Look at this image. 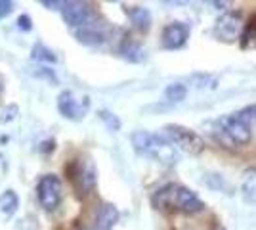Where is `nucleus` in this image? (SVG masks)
I'll return each mask as SVG.
<instances>
[{
    "mask_svg": "<svg viewBox=\"0 0 256 230\" xmlns=\"http://www.w3.org/2000/svg\"><path fill=\"white\" fill-rule=\"evenodd\" d=\"M151 203L159 211H182L186 215H195L204 211V203L193 190L172 182L160 186L151 197Z\"/></svg>",
    "mask_w": 256,
    "mask_h": 230,
    "instance_id": "1",
    "label": "nucleus"
},
{
    "mask_svg": "<svg viewBox=\"0 0 256 230\" xmlns=\"http://www.w3.org/2000/svg\"><path fill=\"white\" fill-rule=\"evenodd\" d=\"M134 150L142 155H150L164 165H174L178 161V153L164 136L153 134L150 131H136L130 136Z\"/></svg>",
    "mask_w": 256,
    "mask_h": 230,
    "instance_id": "2",
    "label": "nucleus"
},
{
    "mask_svg": "<svg viewBox=\"0 0 256 230\" xmlns=\"http://www.w3.org/2000/svg\"><path fill=\"white\" fill-rule=\"evenodd\" d=\"M164 138L176 146L180 152L188 155H199L204 150V140L192 129H186L182 125H164Z\"/></svg>",
    "mask_w": 256,
    "mask_h": 230,
    "instance_id": "3",
    "label": "nucleus"
},
{
    "mask_svg": "<svg viewBox=\"0 0 256 230\" xmlns=\"http://www.w3.org/2000/svg\"><path fill=\"white\" fill-rule=\"evenodd\" d=\"M62 192H64V188H62V178L58 175H44L40 180H38V184H36V197H38V203H40V207L44 211H48V213H52L56 209L60 207V203H62Z\"/></svg>",
    "mask_w": 256,
    "mask_h": 230,
    "instance_id": "4",
    "label": "nucleus"
},
{
    "mask_svg": "<svg viewBox=\"0 0 256 230\" xmlns=\"http://www.w3.org/2000/svg\"><path fill=\"white\" fill-rule=\"evenodd\" d=\"M69 175H71V180L75 188L78 190V194H90L94 186H96L98 180V173L96 167L90 159H78V161H73V165H69Z\"/></svg>",
    "mask_w": 256,
    "mask_h": 230,
    "instance_id": "5",
    "label": "nucleus"
},
{
    "mask_svg": "<svg viewBox=\"0 0 256 230\" xmlns=\"http://www.w3.org/2000/svg\"><path fill=\"white\" fill-rule=\"evenodd\" d=\"M218 127L224 134V138L230 144H235V146H245V144L250 142L252 138V132H250V127L243 123L237 115H224L218 119Z\"/></svg>",
    "mask_w": 256,
    "mask_h": 230,
    "instance_id": "6",
    "label": "nucleus"
},
{
    "mask_svg": "<svg viewBox=\"0 0 256 230\" xmlns=\"http://www.w3.org/2000/svg\"><path fill=\"white\" fill-rule=\"evenodd\" d=\"M243 27H245V22H243L241 12H226L216 20L214 35H216V39H220L224 43H234L241 37Z\"/></svg>",
    "mask_w": 256,
    "mask_h": 230,
    "instance_id": "7",
    "label": "nucleus"
},
{
    "mask_svg": "<svg viewBox=\"0 0 256 230\" xmlns=\"http://www.w3.org/2000/svg\"><path fill=\"white\" fill-rule=\"evenodd\" d=\"M88 98H78L73 90H64L58 96V111L69 121H80L88 111Z\"/></svg>",
    "mask_w": 256,
    "mask_h": 230,
    "instance_id": "8",
    "label": "nucleus"
},
{
    "mask_svg": "<svg viewBox=\"0 0 256 230\" xmlns=\"http://www.w3.org/2000/svg\"><path fill=\"white\" fill-rule=\"evenodd\" d=\"M62 16H64L65 23L69 27H82L86 23H90L92 18V8L86 2H76V0H69L64 2L62 6Z\"/></svg>",
    "mask_w": 256,
    "mask_h": 230,
    "instance_id": "9",
    "label": "nucleus"
},
{
    "mask_svg": "<svg viewBox=\"0 0 256 230\" xmlns=\"http://www.w3.org/2000/svg\"><path fill=\"white\" fill-rule=\"evenodd\" d=\"M188 39H190V27L182 22L168 23L160 35V43L166 50H180L186 46Z\"/></svg>",
    "mask_w": 256,
    "mask_h": 230,
    "instance_id": "10",
    "label": "nucleus"
},
{
    "mask_svg": "<svg viewBox=\"0 0 256 230\" xmlns=\"http://www.w3.org/2000/svg\"><path fill=\"white\" fill-rule=\"evenodd\" d=\"M124 12H126L130 23L134 25V29H138L140 33H148L151 29L153 20H151V12L148 8H144V6H126Z\"/></svg>",
    "mask_w": 256,
    "mask_h": 230,
    "instance_id": "11",
    "label": "nucleus"
},
{
    "mask_svg": "<svg viewBox=\"0 0 256 230\" xmlns=\"http://www.w3.org/2000/svg\"><path fill=\"white\" fill-rule=\"evenodd\" d=\"M75 39L80 44H86V46H100V44L106 43L107 37L98 25L86 23V25L78 27V29L75 31Z\"/></svg>",
    "mask_w": 256,
    "mask_h": 230,
    "instance_id": "12",
    "label": "nucleus"
},
{
    "mask_svg": "<svg viewBox=\"0 0 256 230\" xmlns=\"http://www.w3.org/2000/svg\"><path fill=\"white\" fill-rule=\"evenodd\" d=\"M118 54L122 56L126 62H132V64H140V62L146 60V50H144V46H142L138 41L130 39V37H124V39L120 41Z\"/></svg>",
    "mask_w": 256,
    "mask_h": 230,
    "instance_id": "13",
    "label": "nucleus"
},
{
    "mask_svg": "<svg viewBox=\"0 0 256 230\" xmlns=\"http://www.w3.org/2000/svg\"><path fill=\"white\" fill-rule=\"evenodd\" d=\"M118 220V209L113 203H104L96 215L98 230H111Z\"/></svg>",
    "mask_w": 256,
    "mask_h": 230,
    "instance_id": "14",
    "label": "nucleus"
},
{
    "mask_svg": "<svg viewBox=\"0 0 256 230\" xmlns=\"http://www.w3.org/2000/svg\"><path fill=\"white\" fill-rule=\"evenodd\" d=\"M241 194L248 203H256V167H250L243 173L241 180Z\"/></svg>",
    "mask_w": 256,
    "mask_h": 230,
    "instance_id": "15",
    "label": "nucleus"
},
{
    "mask_svg": "<svg viewBox=\"0 0 256 230\" xmlns=\"http://www.w3.org/2000/svg\"><path fill=\"white\" fill-rule=\"evenodd\" d=\"M20 207V196L14 192V190H4L0 194V211L6 215V217H12Z\"/></svg>",
    "mask_w": 256,
    "mask_h": 230,
    "instance_id": "16",
    "label": "nucleus"
},
{
    "mask_svg": "<svg viewBox=\"0 0 256 230\" xmlns=\"http://www.w3.org/2000/svg\"><path fill=\"white\" fill-rule=\"evenodd\" d=\"M188 96V87L184 83H170L164 88V98L172 102V104H180Z\"/></svg>",
    "mask_w": 256,
    "mask_h": 230,
    "instance_id": "17",
    "label": "nucleus"
},
{
    "mask_svg": "<svg viewBox=\"0 0 256 230\" xmlns=\"http://www.w3.org/2000/svg\"><path fill=\"white\" fill-rule=\"evenodd\" d=\"M31 58L32 60H36V62H42V64H56L58 62V58H56V54H54L50 48H46L42 43H36L34 46H32L31 50Z\"/></svg>",
    "mask_w": 256,
    "mask_h": 230,
    "instance_id": "18",
    "label": "nucleus"
},
{
    "mask_svg": "<svg viewBox=\"0 0 256 230\" xmlns=\"http://www.w3.org/2000/svg\"><path fill=\"white\" fill-rule=\"evenodd\" d=\"M239 41H241V48L243 50L256 48V20H252L246 27H243V33L239 37Z\"/></svg>",
    "mask_w": 256,
    "mask_h": 230,
    "instance_id": "19",
    "label": "nucleus"
},
{
    "mask_svg": "<svg viewBox=\"0 0 256 230\" xmlns=\"http://www.w3.org/2000/svg\"><path fill=\"white\" fill-rule=\"evenodd\" d=\"M98 117L104 121V125H106L109 131L117 132L118 129H120V119H118V117L115 115V113H113V111L100 110V111H98Z\"/></svg>",
    "mask_w": 256,
    "mask_h": 230,
    "instance_id": "20",
    "label": "nucleus"
},
{
    "mask_svg": "<svg viewBox=\"0 0 256 230\" xmlns=\"http://www.w3.org/2000/svg\"><path fill=\"white\" fill-rule=\"evenodd\" d=\"M31 75L38 77V79H42V81H48V83H52V85H58V77H56L52 67H48V66L31 67Z\"/></svg>",
    "mask_w": 256,
    "mask_h": 230,
    "instance_id": "21",
    "label": "nucleus"
},
{
    "mask_svg": "<svg viewBox=\"0 0 256 230\" xmlns=\"http://www.w3.org/2000/svg\"><path fill=\"white\" fill-rule=\"evenodd\" d=\"M235 115L243 121V123H246V125L250 127V123H252V121H256V104H252V106H246V108H243L241 111H237Z\"/></svg>",
    "mask_w": 256,
    "mask_h": 230,
    "instance_id": "22",
    "label": "nucleus"
},
{
    "mask_svg": "<svg viewBox=\"0 0 256 230\" xmlns=\"http://www.w3.org/2000/svg\"><path fill=\"white\" fill-rule=\"evenodd\" d=\"M18 113H20V108L16 106V104H10V106H6L4 110L0 111V123L4 125V123H10L18 117Z\"/></svg>",
    "mask_w": 256,
    "mask_h": 230,
    "instance_id": "23",
    "label": "nucleus"
},
{
    "mask_svg": "<svg viewBox=\"0 0 256 230\" xmlns=\"http://www.w3.org/2000/svg\"><path fill=\"white\" fill-rule=\"evenodd\" d=\"M16 25H18V29H20V31H31V29H32L31 16H27V14H22V16L18 18Z\"/></svg>",
    "mask_w": 256,
    "mask_h": 230,
    "instance_id": "24",
    "label": "nucleus"
},
{
    "mask_svg": "<svg viewBox=\"0 0 256 230\" xmlns=\"http://www.w3.org/2000/svg\"><path fill=\"white\" fill-rule=\"evenodd\" d=\"M14 8H16V4L12 0H0V20L8 18L12 12H14Z\"/></svg>",
    "mask_w": 256,
    "mask_h": 230,
    "instance_id": "25",
    "label": "nucleus"
},
{
    "mask_svg": "<svg viewBox=\"0 0 256 230\" xmlns=\"http://www.w3.org/2000/svg\"><path fill=\"white\" fill-rule=\"evenodd\" d=\"M40 4L48 10H62V6H64V2H56V0H42Z\"/></svg>",
    "mask_w": 256,
    "mask_h": 230,
    "instance_id": "26",
    "label": "nucleus"
},
{
    "mask_svg": "<svg viewBox=\"0 0 256 230\" xmlns=\"http://www.w3.org/2000/svg\"><path fill=\"white\" fill-rule=\"evenodd\" d=\"M56 148V142L54 140H48V142H40V152L44 153H50Z\"/></svg>",
    "mask_w": 256,
    "mask_h": 230,
    "instance_id": "27",
    "label": "nucleus"
},
{
    "mask_svg": "<svg viewBox=\"0 0 256 230\" xmlns=\"http://www.w3.org/2000/svg\"><path fill=\"white\" fill-rule=\"evenodd\" d=\"M2 90H4V79L0 77V94H2Z\"/></svg>",
    "mask_w": 256,
    "mask_h": 230,
    "instance_id": "28",
    "label": "nucleus"
},
{
    "mask_svg": "<svg viewBox=\"0 0 256 230\" xmlns=\"http://www.w3.org/2000/svg\"><path fill=\"white\" fill-rule=\"evenodd\" d=\"M0 159H2V155H0Z\"/></svg>",
    "mask_w": 256,
    "mask_h": 230,
    "instance_id": "29",
    "label": "nucleus"
}]
</instances>
